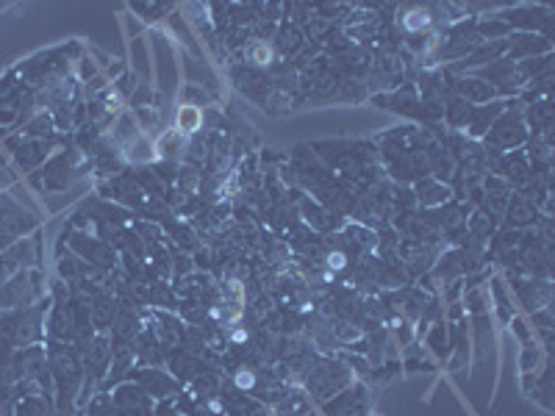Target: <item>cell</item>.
Returning a JSON list of instances; mask_svg holds the SVG:
<instances>
[{"instance_id":"1","label":"cell","mask_w":555,"mask_h":416,"mask_svg":"<svg viewBox=\"0 0 555 416\" xmlns=\"http://www.w3.org/2000/svg\"><path fill=\"white\" fill-rule=\"evenodd\" d=\"M330 266H336V269H339V266H344V255H330Z\"/></svg>"},{"instance_id":"2","label":"cell","mask_w":555,"mask_h":416,"mask_svg":"<svg viewBox=\"0 0 555 416\" xmlns=\"http://www.w3.org/2000/svg\"><path fill=\"white\" fill-rule=\"evenodd\" d=\"M250 383H253V374H250V372L239 374V386H250Z\"/></svg>"}]
</instances>
